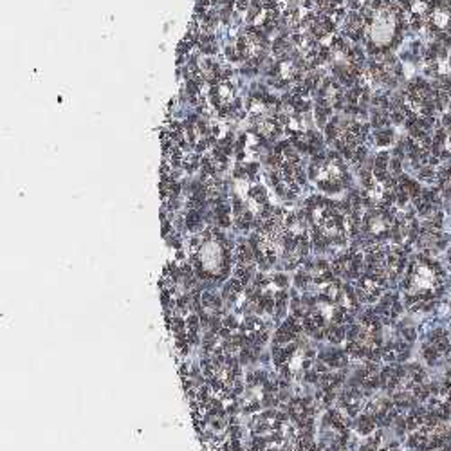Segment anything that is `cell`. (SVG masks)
<instances>
[{
    "label": "cell",
    "mask_w": 451,
    "mask_h": 451,
    "mask_svg": "<svg viewBox=\"0 0 451 451\" xmlns=\"http://www.w3.org/2000/svg\"><path fill=\"white\" fill-rule=\"evenodd\" d=\"M249 195H251V199L255 200V202H258V204H267V191H265V188L260 186V184H255V186L249 190Z\"/></svg>",
    "instance_id": "cell-1"
},
{
    "label": "cell",
    "mask_w": 451,
    "mask_h": 451,
    "mask_svg": "<svg viewBox=\"0 0 451 451\" xmlns=\"http://www.w3.org/2000/svg\"><path fill=\"white\" fill-rule=\"evenodd\" d=\"M394 139V130H388V128H379L376 132V141L379 146H386V144L392 143Z\"/></svg>",
    "instance_id": "cell-2"
},
{
    "label": "cell",
    "mask_w": 451,
    "mask_h": 451,
    "mask_svg": "<svg viewBox=\"0 0 451 451\" xmlns=\"http://www.w3.org/2000/svg\"><path fill=\"white\" fill-rule=\"evenodd\" d=\"M202 305L210 309H220L222 307V300L218 296H215V292H204L202 294Z\"/></svg>",
    "instance_id": "cell-3"
},
{
    "label": "cell",
    "mask_w": 451,
    "mask_h": 451,
    "mask_svg": "<svg viewBox=\"0 0 451 451\" xmlns=\"http://www.w3.org/2000/svg\"><path fill=\"white\" fill-rule=\"evenodd\" d=\"M419 179H421V181H426V183H433V181H437V171H435L431 166H423V168L419 170Z\"/></svg>",
    "instance_id": "cell-4"
},
{
    "label": "cell",
    "mask_w": 451,
    "mask_h": 451,
    "mask_svg": "<svg viewBox=\"0 0 451 451\" xmlns=\"http://www.w3.org/2000/svg\"><path fill=\"white\" fill-rule=\"evenodd\" d=\"M310 282V276H309L307 271H298L296 273V280H294V284H296V287H307V284Z\"/></svg>",
    "instance_id": "cell-5"
},
{
    "label": "cell",
    "mask_w": 451,
    "mask_h": 451,
    "mask_svg": "<svg viewBox=\"0 0 451 451\" xmlns=\"http://www.w3.org/2000/svg\"><path fill=\"white\" fill-rule=\"evenodd\" d=\"M271 282H273L274 285H278V287H287V284H289V278H287V274L278 273V274H274L273 280H271Z\"/></svg>",
    "instance_id": "cell-6"
},
{
    "label": "cell",
    "mask_w": 451,
    "mask_h": 451,
    "mask_svg": "<svg viewBox=\"0 0 451 451\" xmlns=\"http://www.w3.org/2000/svg\"><path fill=\"white\" fill-rule=\"evenodd\" d=\"M199 47H200V52H204V54H215V52H217L215 42H213V44H199Z\"/></svg>",
    "instance_id": "cell-7"
},
{
    "label": "cell",
    "mask_w": 451,
    "mask_h": 451,
    "mask_svg": "<svg viewBox=\"0 0 451 451\" xmlns=\"http://www.w3.org/2000/svg\"><path fill=\"white\" fill-rule=\"evenodd\" d=\"M222 327H226V329H229V331H233V329L238 327V323H237V320H235L233 316H226L224 321H222Z\"/></svg>",
    "instance_id": "cell-8"
},
{
    "label": "cell",
    "mask_w": 451,
    "mask_h": 451,
    "mask_svg": "<svg viewBox=\"0 0 451 451\" xmlns=\"http://www.w3.org/2000/svg\"><path fill=\"white\" fill-rule=\"evenodd\" d=\"M197 132H199V134H202V136H208V134H210L212 130H210V126H208V123H206L204 119H199V121H197Z\"/></svg>",
    "instance_id": "cell-9"
},
{
    "label": "cell",
    "mask_w": 451,
    "mask_h": 451,
    "mask_svg": "<svg viewBox=\"0 0 451 451\" xmlns=\"http://www.w3.org/2000/svg\"><path fill=\"white\" fill-rule=\"evenodd\" d=\"M235 4H237V9H238V11H244V9L251 4V0H237Z\"/></svg>",
    "instance_id": "cell-10"
},
{
    "label": "cell",
    "mask_w": 451,
    "mask_h": 451,
    "mask_svg": "<svg viewBox=\"0 0 451 451\" xmlns=\"http://www.w3.org/2000/svg\"><path fill=\"white\" fill-rule=\"evenodd\" d=\"M359 6H361L359 0H349V7H350V9H359Z\"/></svg>",
    "instance_id": "cell-11"
}]
</instances>
